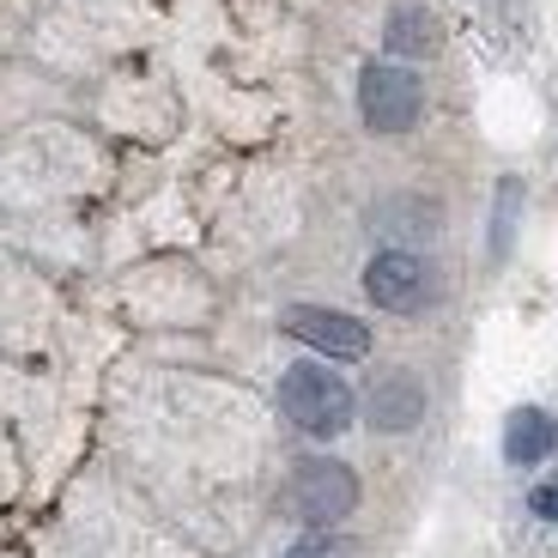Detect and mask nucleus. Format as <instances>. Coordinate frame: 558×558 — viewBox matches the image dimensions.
Masks as SVG:
<instances>
[{
    "label": "nucleus",
    "instance_id": "1",
    "mask_svg": "<svg viewBox=\"0 0 558 558\" xmlns=\"http://www.w3.org/2000/svg\"><path fill=\"white\" fill-rule=\"evenodd\" d=\"M279 407L310 437H340L352 425V389L335 371H322V364H292L279 377Z\"/></svg>",
    "mask_w": 558,
    "mask_h": 558
},
{
    "label": "nucleus",
    "instance_id": "2",
    "mask_svg": "<svg viewBox=\"0 0 558 558\" xmlns=\"http://www.w3.org/2000/svg\"><path fill=\"white\" fill-rule=\"evenodd\" d=\"M418 104H425V92H418L413 68H389V61H377V68L359 73V116H364V128H377V134H407V128L418 122Z\"/></svg>",
    "mask_w": 558,
    "mask_h": 558
},
{
    "label": "nucleus",
    "instance_id": "3",
    "mask_svg": "<svg viewBox=\"0 0 558 558\" xmlns=\"http://www.w3.org/2000/svg\"><path fill=\"white\" fill-rule=\"evenodd\" d=\"M352 504H359V474L340 461H304L292 474V510L310 529H335L340 517H352Z\"/></svg>",
    "mask_w": 558,
    "mask_h": 558
},
{
    "label": "nucleus",
    "instance_id": "4",
    "mask_svg": "<svg viewBox=\"0 0 558 558\" xmlns=\"http://www.w3.org/2000/svg\"><path fill=\"white\" fill-rule=\"evenodd\" d=\"M364 292H371V304L407 316V310H425V304H432L437 279H432V267H425V255H413V250H383L377 262H371V274H364Z\"/></svg>",
    "mask_w": 558,
    "mask_h": 558
},
{
    "label": "nucleus",
    "instance_id": "5",
    "mask_svg": "<svg viewBox=\"0 0 558 558\" xmlns=\"http://www.w3.org/2000/svg\"><path fill=\"white\" fill-rule=\"evenodd\" d=\"M286 335L316 347V352H328V359H364V352H371V328H364V322L340 316V310H322V304L286 310Z\"/></svg>",
    "mask_w": 558,
    "mask_h": 558
},
{
    "label": "nucleus",
    "instance_id": "6",
    "mask_svg": "<svg viewBox=\"0 0 558 558\" xmlns=\"http://www.w3.org/2000/svg\"><path fill=\"white\" fill-rule=\"evenodd\" d=\"M418 413H425V389H418L407 371L377 377L371 395H364V418H371L377 432H407V425H418Z\"/></svg>",
    "mask_w": 558,
    "mask_h": 558
},
{
    "label": "nucleus",
    "instance_id": "7",
    "mask_svg": "<svg viewBox=\"0 0 558 558\" xmlns=\"http://www.w3.org/2000/svg\"><path fill=\"white\" fill-rule=\"evenodd\" d=\"M558 449V418L546 407H517V413L504 418V456L517 461V468H534Z\"/></svg>",
    "mask_w": 558,
    "mask_h": 558
},
{
    "label": "nucleus",
    "instance_id": "8",
    "mask_svg": "<svg viewBox=\"0 0 558 558\" xmlns=\"http://www.w3.org/2000/svg\"><path fill=\"white\" fill-rule=\"evenodd\" d=\"M383 37H389V56H437L444 31H437V13H432V7H395Z\"/></svg>",
    "mask_w": 558,
    "mask_h": 558
},
{
    "label": "nucleus",
    "instance_id": "9",
    "mask_svg": "<svg viewBox=\"0 0 558 558\" xmlns=\"http://www.w3.org/2000/svg\"><path fill=\"white\" fill-rule=\"evenodd\" d=\"M286 558H359V546L340 541V534H310V541H298Z\"/></svg>",
    "mask_w": 558,
    "mask_h": 558
},
{
    "label": "nucleus",
    "instance_id": "10",
    "mask_svg": "<svg viewBox=\"0 0 558 558\" xmlns=\"http://www.w3.org/2000/svg\"><path fill=\"white\" fill-rule=\"evenodd\" d=\"M534 510H541L546 522H558V486H534Z\"/></svg>",
    "mask_w": 558,
    "mask_h": 558
}]
</instances>
